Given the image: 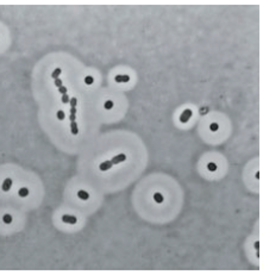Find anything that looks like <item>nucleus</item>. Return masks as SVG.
<instances>
[{
    "instance_id": "obj_1",
    "label": "nucleus",
    "mask_w": 263,
    "mask_h": 275,
    "mask_svg": "<svg viewBox=\"0 0 263 275\" xmlns=\"http://www.w3.org/2000/svg\"><path fill=\"white\" fill-rule=\"evenodd\" d=\"M69 103H70L69 119H70V123H73V121H76V104H78V99L76 98H72Z\"/></svg>"
},
{
    "instance_id": "obj_2",
    "label": "nucleus",
    "mask_w": 263,
    "mask_h": 275,
    "mask_svg": "<svg viewBox=\"0 0 263 275\" xmlns=\"http://www.w3.org/2000/svg\"><path fill=\"white\" fill-rule=\"evenodd\" d=\"M192 116H193V112H192V110H189V108H186V110L182 111V113L180 114V121H181V123H187V121L191 119Z\"/></svg>"
},
{
    "instance_id": "obj_3",
    "label": "nucleus",
    "mask_w": 263,
    "mask_h": 275,
    "mask_svg": "<svg viewBox=\"0 0 263 275\" xmlns=\"http://www.w3.org/2000/svg\"><path fill=\"white\" fill-rule=\"evenodd\" d=\"M62 221L66 224H76L78 221V218L75 216H72V214H63L62 216Z\"/></svg>"
},
{
    "instance_id": "obj_4",
    "label": "nucleus",
    "mask_w": 263,
    "mask_h": 275,
    "mask_svg": "<svg viewBox=\"0 0 263 275\" xmlns=\"http://www.w3.org/2000/svg\"><path fill=\"white\" fill-rule=\"evenodd\" d=\"M124 161H126V155L125 154H118L111 160V163H112V165H118V163H121V162H124Z\"/></svg>"
},
{
    "instance_id": "obj_5",
    "label": "nucleus",
    "mask_w": 263,
    "mask_h": 275,
    "mask_svg": "<svg viewBox=\"0 0 263 275\" xmlns=\"http://www.w3.org/2000/svg\"><path fill=\"white\" fill-rule=\"evenodd\" d=\"M11 187H12V179L6 178L5 180H4V182H3L1 189H3L4 192H8L10 189H11Z\"/></svg>"
},
{
    "instance_id": "obj_6",
    "label": "nucleus",
    "mask_w": 263,
    "mask_h": 275,
    "mask_svg": "<svg viewBox=\"0 0 263 275\" xmlns=\"http://www.w3.org/2000/svg\"><path fill=\"white\" fill-rule=\"evenodd\" d=\"M114 81L115 82H129L130 81V76L129 75H124V74H119V75H115L114 76Z\"/></svg>"
},
{
    "instance_id": "obj_7",
    "label": "nucleus",
    "mask_w": 263,
    "mask_h": 275,
    "mask_svg": "<svg viewBox=\"0 0 263 275\" xmlns=\"http://www.w3.org/2000/svg\"><path fill=\"white\" fill-rule=\"evenodd\" d=\"M112 166H113V165L111 163V161H105V162H102V163H100L99 169L102 170V172H105V170L111 169V168H112Z\"/></svg>"
},
{
    "instance_id": "obj_8",
    "label": "nucleus",
    "mask_w": 263,
    "mask_h": 275,
    "mask_svg": "<svg viewBox=\"0 0 263 275\" xmlns=\"http://www.w3.org/2000/svg\"><path fill=\"white\" fill-rule=\"evenodd\" d=\"M18 195L20 198H25L29 195V189L26 188V187H22V188H19L18 191Z\"/></svg>"
},
{
    "instance_id": "obj_9",
    "label": "nucleus",
    "mask_w": 263,
    "mask_h": 275,
    "mask_svg": "<svg viewBox=\"0 0 263 275\" xmlns=\"http://www.w3.org/2000/svg\"><path fill=\"white\" fill-rule=\"evenodd\" d=\"M78 197L80 198L81 200H87L89 198V194H88V192H86V191H79Z\"/></svg>"
},
{
    "instance_id": "obj_10",
    "label": "nucleus",
    "mask_w": 263,
    "mask_h": 275,
    "mask_svg": "<svg viewBox=\"0 0 263 275\" xmlns=\"http://www.w3.org/2000/svg\"><path fill=\"white\" fill-rule=\"evenodd\" d=\"M154 200H155L157 204H161V202L163 201V195H162L161 193H155V194H154Z\"/></svg>"
},
{
    "instance_id": "obj_11",
    "label": "nucleus",
    "mask_w": 263,
    "mask_h": 275,
    "mask_svg": "<svg viewBox=\"0 0 263 275\" xmlns=\"http://www.w3.org/2000/svg\"><path fill=\"white\" fill-rule=\"evenodd\" d=\"M12 220H13V218H12L11 214H4V217H3V221H4L5 224H11V223H12Z\"/></svg>"
},
{
    "instance_id": "obj_12",
    "label": "nucleus",
    "mask_w": 263,
    "mask_h": 275,
    "mask_svg": "<svg viewBox=\"0 0 263 275\" xmlns=\"http://www.w3.org/2000/svg\"><path fill=\"white\" fill-rule=\"evenodd\" d=\"M61 73H62V70H61V68H56V69L52 72V74H51V78L54 79H59V76L61 75Z\"/></svg>"
},
{
    "instance_id": "obj_13",
    "label": "nucleus",
    "mask_w": 263,
    "mask_h": 275,
    "mask_svg": "<svg viewBox=\"0 0 263 275\" xmlns=\"http://www.w3.org/2000/svg\"><path fill=\"white\" fill-rule=\"evenodd\" d=\"M113 105H114V104H113L112 100H106L105 104H104V107H105V110H112Z\"/></svg>"
},
{
    "instance_id": "obj_14",
    "label": "nucleus",
    "mask_w": 263,
    "mask_h": 275,
    "mask_svg": "<svg viewBox=\"0 0 263 275\" xmlns=\"http://www.w3.org/2000/svg\"><path fill=\"white\" fill-rule=\"evenodd\" d=\"M56 117H57V119H59V120H63V119L66 118V113H65V112H63L62 110H59V111L56 112Z\"/></svg>"
},
{
    "instance_id": "obj_15",
    "label": "nucleus",
    "mask_w": 263,
    "mask_h": 275,
    "mask_svg": "<svg viewBox=\"0 0 263 275\" xmlns=\"http://www.w3.org/2000/svg\"><path fill=\"white\" fill-rule=\"evenodd\" d=\"M217 165L215 163H213V162H209L208 165H207V169L209 170V172H215L217 170Z\"/></svg>"
},
{
    "instance_id": "obj_16",
    "label": "nucleus",
    "mask_w": 263,
    "mask_h": 275,
    "mask_svg": "<svg viewBox=\"0 0 263 275\" xmlns=\"http://www.w3.org/2000/svg\"><path fill=\"white\" fill-rule=\"evenodd\" d=\"M83 81H85V84H86V85H92L94 82V78H93V76H86Z\"/></svg>"
},
{
    "instance_id": "obj_17",
    "label": "nucleus",
    "mask_w": 263,
    "mask_h": 275,
    "mask_svg": "<svg viewBox=\"0 0 263 275\" xmlns=\"http://www.w3.org/2000/svg\"><path fill=\"white\" fill-rule=\"evenodd\" d=\"M209 129H211V131L215 132V131H218V129H219V125H218L217 123H212V124L209 125Z\"/></svg>"
},
{
    "instance_id": "obj_18",
    "label": "nucleus",
    "mask_w": 263,
    "mask_h": 275,
    "mask_svg": "<svg viewBox=\"0 0 263 275\" xmlns=\"http://www.w3.org/2000/svg\"><path fill=\"white\" fill-rule=\"evenodd\" d=\"M70 101V98L68 97V94H63L62 95V103L63 104H68Z\"/></svg>"
},
{
    "instance_id": "obj_19",
    "label": "nucleus",
    "mask_w": 263,
    "mask_h": 275,
    "mask_svg": "<svg viewBox=\"0 0 263 275\" xmlns=\"http://www.w3.org/2000/svg\"><path fill=\"white\" fill-rule=\"evenodd\" d=\"M67 91H68V89H67V87H65V86H61V87H59V92H60V93H61L62 95H63V94H67Z\"/></svg>"
},
{
    "instance_id": "obj_20",
    "label": "nucleus",
    "mask_w": 263,
    "mask_h": 275,
    "mask_svg": "<svg viewBox=\"0 0 263 275\" xmlns=\"http://www.w3.org/2000/svg\"><path fill=\"white\" fill-rule=\"evenodd\" d=\"M55 85H56L57 86V88H59V87H61V86H63V85H62V80L61 79H55Z\"/></svg>"
},
{
    "instance_id": "obj_21",
    "label": "nucleus",
    "mask_w": 263,
    "mask_h": 275,
    "mask_svg": "<svg viewBox=\"0 0 263 275\" xmlns=\"http://www.w3.org/2000/svg\"><path fill=\"white\" fill-rule=\"evenodd\" d=\"M255 248L258 250V248H260V242H256V243H255Z\"/></svg>"
},
{
    "instance_id": "obj_22",
    "label": "nucleus",
    "mask_w": 263,
    "mask_h": 275,
    "mask_svg": "<svg viewBox=\"0 0 263 275\" xmlns=\"http://www.w3.org/2000/svg\"><path fill=\"white\" fill-rule=\"evenodd\" d=\"M255 178H256V179H260V173H258V172L255 174Z\"/></svg>"
}]
</instances>
